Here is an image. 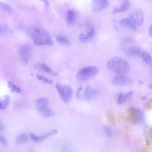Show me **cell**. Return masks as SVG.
<instances>
[{
  "label": "cell",
  "mask_w": 152,
  "mask_h": 152,
  "mask_svg": "<svg viewBox=\"0 0 152 152\" xmlns=\"http://www.w3.org/2000/svg\"><path fill=\"white\" fill-rule=\"evenodd\" d=\"M32 38L34 43L37 45H52L53 41L49 33L40 24H35Z\"/></svg>",
  "instance_id": "obj_1"
},
{
  "label": "cell",
  "mask_w": 152,
  "mask_h": 152,
  "mask_svg": "<svg viewBox=\"0 0 152 152\" xmlns=\"http://www.w3.org/2000/svg\"><path fill=\"white\" fill-rule=\"evenodd\" d=\"M107 66L110 70L119 74L127 73L130 68L126 60L118 56H115L109 59L107 62Z\"/></svg>",
  "instance_id": "obj_2"
},
{
  "label": "cell",
  "mask_w": 152,
  "mask_h": 152,
  "mask_svg": "<svg viewBox=\"0 0 152 152\" xmlns=\"http://www.w3.org/2000/svg\"><path fill=\"white\" fill-rule=\"evenodd\" d=\"M99 69L94 66H88L82 68L77 72L76 78L80 81L88 80L98 74Z\"/></svg>",
  "instance_id": "obj_3"
},
{
  "label": "cell",
  "mask_w": 152,
  "mask_h": 152,
  "mask_svg": "<svg viewBox=\"0 0 152 152\" xmlns=\"http://www.w3.org/2000/svg\"><path fill=\"white\" fill-rule=\"evenodd\" d=\"M48 99L45 97H41L36 101L37 109L39 113L43 117L48 118L54 114L53 110L49 106Z\"/></svg>",
  "instance_id": "obj_4"
},
{
  "label": "cell",
  "mask_w": 152,
  "mask_h": 152,
  "mask_svg": "<svg viewBox=\"0 0 152 152\" xmlns=\"http://www.w3.org/2000/svg\"><path fill=\"white\" fill-rule=\"evenodd\" d=\"M56 88L61 99L67 104L70 101L72 96L73 91L69 85H63L59 83L56 84Z\"/></svg>",
  "instance_id": "obj_5"
},
{
  "label": "cell",
  "mask_w": 152,
  "mask_h": 152,
  "mask_svg": "<svg viewBox=\"0 0 152 152\" xmlns=\"http://www.w3.org/2000/svg\"><path fill=\"white\" fill-rule=\"evenodd\" d=\"M129 17L137 27L140 26L142 24L144 15L143 12L141 9L137 8L134 10Z\"/></svg>",
  "instance_id": "obj_6"
},
{
  "label": "cell",
  "mask_w": 152,
  "mask_h": 152,
  "mask_svg": "<svg viewBox=\"0 0 152 152\" xmlns=\"http://www.w3.org/2000/svg\"><path fill=\"white\" fill-rule=\"evenodd\" d=\"M126 112L129 115L126 117V120L133 124H137L139 120V111L134 108H130L127 110Z\"/></svg>",
  "instance_id": "obj_7"
},
{
  "label": "cell",
  "mask_w": 152,
  "mask_h": 152,
  "mask_svg": "<svg viewBox=\"0 0 152 152\" xmlns=\"http://www.w3.org/2000/svg\"><path fill=\"white\" fill-rule=\"evenodd\" d=\"M112 83L116 86H128L131 84L132 81L129 77L120 75L115 76L112 79Z\"/></svg>",
  "instance_id": "obj_8"
},
{
  "label": "cell",
  "mask_w": 152,
  "mask_h": 152,
  "mask_svg": "<svg viewBox=\"0 0 152 152\" xmlns=\"http://www.w3.org/2000/svg\"><path fill=\"white\" fill-rule=\"evenodd\" d=\"M109 4V0H92V9L94 12H97L105 9Z\"/></svg>",
  "instance_id": "obj_9"
},
{
  "label": "cell",
  "mask_w": 152,
  "mask_h": 152,
  "mask_svg": "<svg viewBox=\"0 0 152 152\" xmlns=\"http://www.w3.org/2000/svg\"><path fill=\"white\" fill-rule=\"evenodd\" d=\"M58 133V130L56 129H53L43 135L37 136L32 132L30 133V136L32 140L35 142H39L45 140L50 136L55 135Z\"/></svg>",
  "instance_id": "obj_10"
},
{
  "label": "cell",
  "mask_w": 152,
  "mask_h": 152,
  "mask_svg": "<svg viewBox=\"0 0 152 152\" xmlns=\"http://www.w3.org/2000/svg\"><path fill=\"white\" fill-rule=\"evenodd\" d=\"M130 4L128 0H122L119 5L113 10L112 14H118L126 11L129 8Z\"/></svg>",
  "instance_id": "obj_11"
},
{
  "label": "cell",
  "mask_w": 152,
  "mask_h": 152,
  "mask_svg": "<svg viewBox=\"0 0 152 152\" xmlns=\"http://www.w3.org/2000/svg\"><path fill=\"white\" fill-rule=\"evenodd\" d=\"M35 66L37 69L45 71L54 76H56L58 74L57 72L53 71L49 66L45 63H38L35 65Z\"/></svg>",
  "instance_id": "obj_12"
},
{
  "label": "cell",
  "mask_w": 152,
  "mask_h": 152,
  "mask_svg": "<svg viewBox=\"0 0 152 152\" xmlns=\"http://www.w3.org/2000/svg\"><path fill=\"white\" fill-rule=\"evenodd\" d=\"M97 90L89 86H86L84 90V95L88 100H90L95 97L97 95Z\"/></svg>",
  "instance_id": "obj_13"
},
{
  "label": "cell",
  "mask_w": 152,
  "mask_h": 152,
  "mask_svg": "<svg viewBox=\"0 0 152 152\" xmlns=\"http://www.w3.org/2000/svg\"><path fill=\"white\" fill-rule=\"evenodd\" d=\"M85 28L86 33L85 34L91 41L95 33L94 27L91 23H87L85 24Z\"/></svg>",
  "instance_id": "obj_14"
},
{
  "label": "cell",
  "mask_w": 152,
  "mask_h": 152,
  "mask_svg": "<svg viewBox=\"0 0 152 152\" xmlns=\"http://www.w3.org/2000/svg\"><path fill=\"white\" fill-rule=\"evenodd\" d=\"M120 23L122 25L132 30H135L137 28L129 17L121 19L120 21Z\"/></svg>",
  "instance_id": "obj_15"
},
{
  "label": "cell",
  "mask_w": 152,
  "mask_h": 152,
  "mask_svg": "<svg viewBox=\"0 0 152 152\" xmlns=\"http://www.w3.org/2000/svg\"><path fill=\"white\" fill-rule=\"evenodd\" d=\"M56 41L60 44L64 46L69 45L70 42L68 38L64 35L58 34L56 37Z\"/></svg>",
  "instance_id": "obj_16"
},
{
  "label": "cell",
  "mask_w": 152,
  "mask_h": 152,
  "mask_svg": "<svg viewBox=\"0 0 152 152\" xmlns=\"http://www.w3.org/2000/svg\"><path fill=\"white\" fill-rule=\"evenodd\" d=\"M126 53L129 56H135L141 55L142 52L139 48L136 46H131L127 49Z\"/></svg>",
  "instance_id": "obj_17"
},
{
  "label": "cell",
  "mask_w": 152,
  "mask_h": 152,
  "mask_svg": "<svg viewBox=\"0 0 152 152\" xmlns=\"http://www.w3.org/2000/svg\"><path fill=\"white\" fill-rule=\"evenodd\" d=\"M19 54L21 58H28L30 55L31 49L30 47L27 45H24L21 47L19 50Z\"/></svg>",
  "instance_id": "obj_18"
},
{
  "label": "cell",
  "mask_w": 152,
  "mask_h": 152,
  "mask_svg": "<svg viewBox=\"0 0 152 152\" xmlns=\"http://www.w3.org/2000/svg\"><path fill=\"white\" fill-rule=\"evenodd\" d=\"M75 14L74 11L69 10L67 12L66 16V22L67 25L72 24L75 20Z\"/></svg>",
  "instance_id": "obj_19"
},
{
  "label": "cell",
  "mask_w": 152,
  "mask_h": 152,
  "mask_svg": "<svg viewBox=\"0 0 152 152\" xmlns=\"http://www.w3.org/2000/svg\"><path fill=\"white\" fill-rule=\"evenodd\" d=\"M29 140L28 135L22 134L18 135L16 138V142L18 144H22L28 142Z\"/></svg>",
  "instance_id": "obj_20"
},
{
  "label": "cell",
  "mask_w": 152,
  "mask_h": 152,
  "mask_svg": "<svg viewBox=\"0 0 152 152\" xmlns=\"http://www.w3.org/2000/svg\"><path fill=\"white\" fill-rule=\"evenodd\" d=\"M10 102V96L8 95H5L4 97V100L0 102V109H5L9 105Z\"/></svg>",
  "instance_id": "obj_21"
},
{
  "label": "cell",
  "mask_w": 152,
  "mask_h": 152,
  "mask_svg": "<svg viewBox=\"0 0 152 152\" xmlns=\"http://www.w3.org/2000/svg\"><path fill=\"white\" fill-rule=\"evenodd\" d=\"M141 56L144 62L147 64H150L151 61V58L150 53L147 51L142 53Z\"/></svg>",
  "instance_id": "obj_22"
},
{
  "label": "cell",
  "mask_w": 152,
  "mask_h": 152,
  "mask_svg": "<svg viewBox=\"0 0 152 152\" xmlns=\"http://www.w3.org/2000/svg\"><path fill=\"white\" fill-rule=\"evenodd\" d=\"M106 115L108 120L111 124H114L115 123V117L113 112L110 111L107 112Z\"/></svg>",
  "instance_id": "obj_23"
},
{
  "label": "cell",
  "mask_w": 152,
  "mask_h": 152,
  "mask_svg": "<svg viewBox=\"0 0 152 152\" xmlns=\"http://www.w3.org/2000/svg\"><path fill=\"white\" fill-rule=\"evenodd\" d=\"M8 85L11 91L17 93L20 92L21 89L20 88L15 84H13L12 82L10 81H8Z\"/></svg>",
  "instance_id": "obj_24"
},
{
  "label": "cell",
  "mask_w": 152,
  "mask_h": 152,
  "mask_svg": "<svg viewBox=\"0 0 152 152\" xmlns=\"http://www.w3.org/2000/svg\"><path fill=\"white\" fill-rule=\"evenodd\" d=\"M127 101L125 94H124L122 93L119 94L117 99V102L118 104H122Z\"/></svg>",
  "instance_id": "obj_25"
},
{
  "label": "cell",
  "mask_w": 152,
  "mask_h": 152,
  "mask_svg": "<svg viewBox=\"0 0 152 152\" xmlns=\"http://www.w3.org/2000/svg\"><path fill=\"white\" fill-rule=\"evenodd\" d=\"M36 77L39 80L46 83L50 84L52 83V80L48 79L42 75L38 74L36 75Z\"/></svg>",
  "instance_id": "obj_26"
},
{
  "label": "cell",
  "mask_w": 152,
  "mask_h": 152,
  "mask_svg": "<svg viewBox=\"0 0 152 152\" xmlns=\"http://www.w3.org/2000/svg\"><path fill=\"white\" fill-rule=\"evenodd\" d=\"M147 135V138L146 142L147 145L148 146L151 145L152 142V132L151 129H149L148 131Z\"/></svg>",
  "instance_id": "obj_27"
},
{
  "label": "cell",
  "mask_w": 152,
  "mask_h": 152,
  "mask_svg": "<svg viewBox=\"0 0 152 152\" xmlns=\"http://www.w3.org/2000/svg\"><path fill=\"white\" fill-rule=\"evenodd\" d=\"M8 30L7 26L4 24H0V34H5Z\"/></svg>",
  "instance_id": "obj_28"
},
{
  "label": "cell",
  "mask_w": 152,
  "mask_h": 152,
  "mask_svg": "<svg viewBox=\"0 0 152 152\" xmlns=\"http://www.w3.org/2000/svg\"><path fill=\"white\" fill-rule=\"evenodd\" d=\"M104 131L109 136H111L113 134L112 131L111 129L108 126H105L104 127Z\"/></svg>",
  "instance_id": "obj_29"
},
{
  "label": "cell",
  "mask_w": 152,
  "mask_h": 152,
  "mask_svg": "<svg viewBox=\"0 0 152 152\" xmlns=\"http://www.w3.org/2000/svg\"><path fill=\"white\" fill-rule=\"evenodd\" d=\"M144 107L147 110H150L152 108V103L150 101H147L145 102L144 104Z\"/></svg>",
  "instance_id": "obj_30"
},
{
  "label": "cell",
  "mask_w": 152,
  "mask_h": 152,
  "mask_svg": "<svg viewBox=\"0 0 152 152\" xmlns=\"http://www.w3.org/2000/svg\"><path fill=\"white\" fill-rule=\"evenodd\" d=\"M83 89L82 86L79 87L77 89L76 93V97L77 98H80V94Z\"/></svg>",
  "instance_id": "obj_31"
},
{
  "label": "cell",
  "mask_w": 152,
  "mask_h": 152,
  "mask_svg": "<svg viewBox=\"0 0 152 152\" xmlns=\"http://www.w3.org/2000/svg\"><path fill=\"white\" fill-rule=\"evenodd\" d=\"M42 1L44 5L45 8H47L49 7L50 3L48 0H40Z\"/></svg>",
  "instance_id": "obj_32"
},
{
  "label": "cell",
  "mask_w": 152,
  "mask_h": 152,
  "mask_svg": "<svg viewBox=\"0 0 152 152\" xmlns=\"http://www.w3.org/2000/svg\"><path fill=\"white\" fill-rule=\"evenodd\" d=\"M0 142L4 145H6L7 143L6 139L1 135H0Z\"/></svg>",
  "instance_id": "obj_33"
},
{
  "label": "cell",
  "mask_w": 152,
  "mask_h": 152,
  "mask_svg": "<svg viewBox=\"0 0 152 152\" xmlns=\"http://www.w3.org/2000/svg\"><path fill=\"white\" fill-rule=\"evenodd\" d=\"M21 62L23 65H26L28 61V58H21Z\"/></svg>",
  "instance_id": "obj_34"
},
{
  "label": "cell",
  "mask_w": 152,
  "mask_h": 152,
  "mask_svg": "<svg viewBox=\"0 0 152 152\" xmlns=\"http://www.w3.org/2000/svg\"><path fill=\"white\" fill-rule=\"evenodd\" d=\"M148 33L149 36L151 37H152V25L151 24L149 28L148 29Z\"/></svg>",
  "instance_id": "obj_35"
},
{
  "label": "cell",
  "mask_w": 152,
  "mask_h": 152,
  "mask_svg": "<svg viewBox=\"0 0 152 152\" xmlns=\"http://www.w3.org/2000/svg\"><path fill=\"white\" fill-rule=\"evenodd\" d=\"M148 87L149 88H151V85L150 84H148Z\"/></svg>",
  "instance_id": "obj_36"
}]
</instances>
